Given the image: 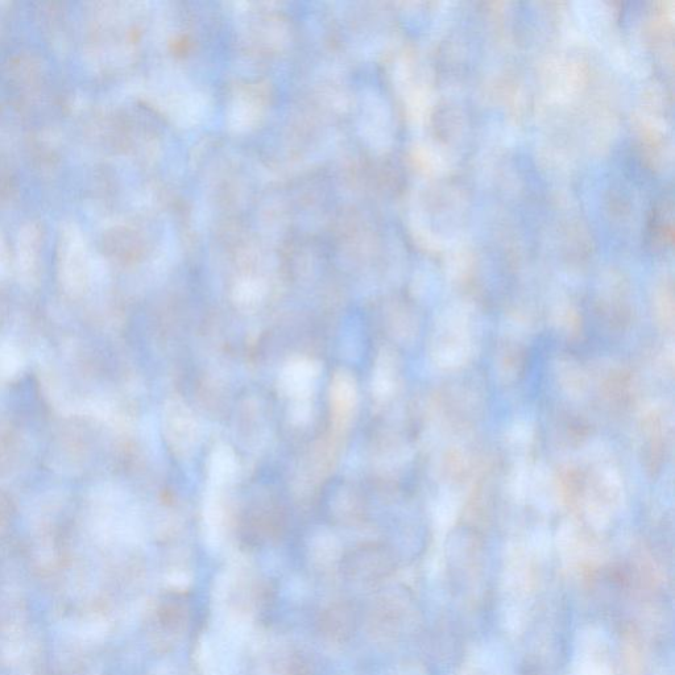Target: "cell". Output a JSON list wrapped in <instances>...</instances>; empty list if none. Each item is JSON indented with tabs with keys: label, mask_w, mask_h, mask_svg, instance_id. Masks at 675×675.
<instances>
[{
	"label": "cell",
	"mask_w": 675,
	"mask_h": 675,
	"mask_svg": "<svg viewBox=\"0 0 675 675\" xmlns=\"http://www.w3.org/2000/svg\"><path fill=\"white\" fill-rule=\"evenodd\" d=\"M313 367L310 363H297L289 367L287 374H285V383L287 387L293 392L300 393L308 387L310 380L313 379Z\"/></svg>",
	"instance_id": "6da1fadb"
},
{
	"label": "cell",
	"mask_w": 675,
	"mask_h": 675,
	"mask_svg": "<svg viewBox=\"0 0 675 675\" xmlns=\"http://www.w3.org/2000/svg\"><path fill=\"white\" fill-rule=\"evenodd\" d=\"M235 469V461L229 450L218 451L213 459V472L215 479L223 480L229 478Z\"/></svg>",
	"instance_id": "7a4b0ae2"
}]
</instances>
